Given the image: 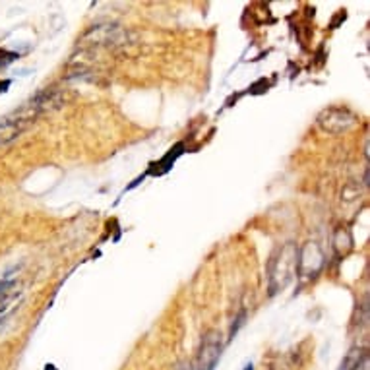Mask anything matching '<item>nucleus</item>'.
I'll list each match as a JSON object with an SVG mask.
<instances>
[{
  "label": "nucleus",
  "mask_w": 370,
  "mask_h": 370,
  "mask_svg": "<svg viewBox=\"0 0 370 370\" xmlns=\"http://www.w3.org/2000/svg\"><path fill=\"white\" fill-rule=\"evenodd\" d=\"M362 351H351L349 355L343 359L339 370H357L360 366V360H362Z\"/></svg>",
  "instance_id": "39448f33"
},
{
  "label": "nucleus",
  "mask_w": 370,
  "mask_h": 370,
  "mask_svg": "<svg viewBox=\"0 0 370 370\" xmlns=\"http://www.w3.org/2000/svg\"><path fill=\"white\" fill-rule=\"evenodd\" d=\"M175 370H194V368H192L190 364H180V366H178V368H175Z\"/></svg>",
  "instance_id": "423d86ee"
},
{
  "label": "nucleus",
  "mask_w": 370,
  "mask_h": 370,
  "mask_svg": "<svg viewBox=\"0 0 370 370\" xmlns=\"http://www.w3.org/2000/svg\"><path fill=\"white\" fill-rule=\"evenodd\" d=\"M244 370H252V364H248V366H246Z\"/></svg>",
  "instance_id": "0eeeda50"
},
{
  "label": "nucleus",
  "mask_w": 370,
  "mask_h": 370,
  "mask_svg": "<svg viewBox=\"0 0 370 370\" xmlns=\"http://www.w3.org/2000/svg\"><path fill=\"white\" fill-rule=\"evenodd\" d=\"M45 107V101H43V95L35 97L31 103H25L20 111H16L14 115L6 117L4 120H0V144H8L12 140L23 134L30 124L35 120V117L39 115V111Z\"/></svg>",
  "instance_id": "f257e3e1"
},
{
  "label": "nucleus",
  "mask_w": 370,
  "mask_h": 370,
  "mask_svg": "<svg viewBox=\"0 0 370 370\" xmlns=\"http://www.w3.org/2000/svg\"><path fill=\"white\" fill-rule=\"evenodd\" d=\"M320 126L331 134H341L355 124V117L347 109H328L320 115Z\"/></svg>",
  "instance_id": "20e7f679"
},
{
  "label": "nucleus",
  "mask_w": 370,
  "mask_h": 370,
  "mask_svg": "<svg viewBox=\"0 0 370 370\" xmlns=\"http://www.w3.org/2000/svg\"><path fill=\"white\" fill-rule=\"evenodd\" d=\"M295 266H297V250L293 244H287L283 250H279V256L273 258L272 266H270V289H272V293L283 289L291 281Z\"/></svg>",
  "instance_id": "f03ea898"
},
{
  "label": "nucleus",
  "mask_w": 370,
  "mask_h": 370,
  "mask_svg": "<svg viewBox=\"0 0 370 370\" xmlns=\"http://www.w3.org/2000/svg\"><path fill=\"white\" fill-rule=\"evenodd\" d=\"M221 351H223L221 335L219 333H207L202 341L200 353H198L196 370H214L215 364L221 359Z\"/></svg>",
  "instance_id": "7ed1b4c3"
}]
</instances>
